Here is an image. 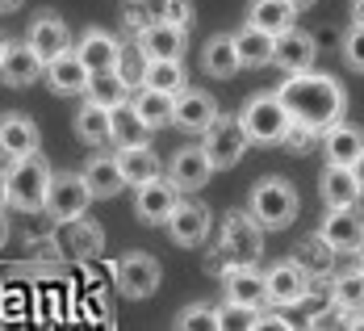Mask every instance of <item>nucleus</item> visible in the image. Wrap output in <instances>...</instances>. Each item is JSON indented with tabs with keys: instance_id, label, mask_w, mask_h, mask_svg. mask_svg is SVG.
Listing matches in <instances>:
<instances>
[{
	"instance_id": "nucleus-32",
	"label": "nucleus",
	"mask_w": 364,
	"mask_h": 331,
	"mask_svg": "<svg viewBox=\"0 0 364 331\" xmlns=\"http://www.w3.org/2000/svg\"><path fill=\"white\" fill-rule=\"evenodd\" d=\"M172 101H176V93H164V88H146L130 101L134 105V113L143 117L151 130H159V126H172Z\"/></svg>"
},
{
	"instance_id": "nucleus-4",
	"label": "nucleus",
	"mask_w": 364,
	"mask_h": 331,
	"mask_svg": "<svg viewBox=\"0 0 364 331\" xmlns=\"http://www.w3.org/2000/svg\"><path fill=\"white\" fill-rule=\"evenodd\" d=\"M218 252H226L230 264H255L264 252V226L252 219V210H230L222 222Z\"/></svg>"
},
{
	"instance_id": "nucleus-38",
	"label": "nucleus",
	"mask_w": 364,
	"mask_h": 331,
	"mask_svg": "<svg viewBox=\"0 0 364 331\" xmlns=\"http://www.w3.org/2000/svg\"><path fill=\"white\" fill-rule=\"evenodd\" d=\"M176 327H181V331H193V327H210V331H218V315H214V306L197 302V306H184L181 315H176Z\"/></svg>"
},
{
	"instance_id": "nucleus-20",
	"label": "nucleus",
	"mask_w": 364,
	"mask_h": 331,
	"mask_svg": "<svg viewBox=\"0 0 364 331\" xmlns=\"http://www.w3.org/2000/svg\"><path fill=\"white\" fill-rule=\"evenodd\" d=\"M75 55L84 59L88 72H109V68H122V42L109 34V30H84L80 42H75Z\"/></svg>"
},
{
	"instance_id": "nucleus-14",
	"label": "nucleus",
	"mask_w": 364,
	"mask_h": 331,
	"mask_svg": "<svg viewBox=\"0 0 364 331\" xmlns=\"http://www.w3.org/2000/svg\"><path fill=\"white\" fill-rule=\"evenodd\" d=\"M42 75H46L50 93H59V97H80V93L88 88V75L92 72L84 68V59L75 55V46H68V51H59L55 59H46Z\"/></svg>"
},
{
	"instance_id": "nucleus-51",
	"label": "nucleus",
	"mask_w": 364,
	"mask_h": 331,
	"mask_svg": "<svg viewBox=\"0 0 364 331\" xmlns=\"http://www.w3.org/2000/svg\"><path fill=\"white\" fill-rule=\"evenodd\" d=\"M134 4H139V0H134Z\"/></svg>"
},
{
	"instance_id": "nucleus-47",
	"label": "nucleus",
	"mask_w": 364,
	"mask_h": 331,
	"mask_svg": "<svg viewBox=\"0 0 364 331\" xmlns=\"http://www.w3.org/2000/svg\"><path fill=\"white\" fill-rule=\"evenodd\" d=\"M13 9H21V0H0V13H13Z\"/></svg>"
},
{
	"instance_id": "nucleus-37",
	"label": "nucleus",
	"mask_w": 364,
	"mask_h": 331,
	"mask_svg": "<svg viewBox=\"0 0 364 331\" xmlns=\"http://www.w3.org/2000/svg\"><path fill=\"white\" fill-rule=\"evenodd\" d=\"M214 315H218V331L226 327H239V331H255V319H259V306H243V302H222L214 306Z\"/></svg>"
},
{
	"instance_id": "nucleus-1",
	"label": "nucleus",
	"mask_w": 364,
	"mask_h": 331,
	"mask_svg": "<svg viewBox=\"0 0 364 331\" xmlns=\"http://www.w3.org/2000/svg\"><path fill=\"white\" fill-rule=\"evenodd\" d=\"M277 97H281V105L289 110L293 122H306L314 135H323L327 126L343 122V113H348V93H343V84L327 72H314V68L285 75V84L277 88Z\"/></svg>"
},
{
	"instance_id": "nucleus-17",
	"label": "nucleus",
	"mask_w": 364,
	"mask_h": 331,
	"mask_svg": "<svg viewBox=\"0 0 364 331\" xmlns=\"http://www.w3.org/2000/svg\"><path fill=\"white\" fill-rule=\"evenodd\" d=\"M184 38H188V30L155 17V21L139 26V51H143V59H181Z\"/></svg>"
},
{
	"instance_id": "nucleus-42",
	"label": "nucleus",
	"mask_w": 364,
	"mask_h": 331,
	"mask_svg": "<svg viewBox=\"0 0 364 331\" xmlns=\"http://www.w3.org/2000/svg\"><path fill=\"white\" fill-rule=\"evenodd\" d=\"M255 327H272V331H289L293 323L289 319H285V315H277V310H268V315H264V310H259V319H255Z\"/></svg>"
},
{
	"instance_id": "nucleus-6",
	"label": "nucleus",
	"mask_w": 364,
	"mask_h": 331,
	"mask_svg": "<svg viewBox=\"0 0 364 331\" xmlns=\"http://www.w3.org/2000/svg\"><path fill=\"white\" fill-rule=\"evenodd\" d=\"M201 151L210 155L214 172H226V168H235V164L243 159V151H247V130L239 126V117L218 113V117L201 130Z\"/></svg>"
},
{
	"instance_id": "nucleus-25",
	"label": "nucleus",
	"mask_w": 364,
	"mask_h": 331,
	"mask_svg": "<svg viewBox=\"0 0 364 331\" xmlns=\"http://www.w3.org/2000/svg\"><path fill=\"white\" fill-rule=\"evenodd\" d=\"M146 139H151V126L134 113V105L130 101L126 105H113L109 110V143H117V147H139Z\"/></svg>"
},
{
	"instance_id": "nucleus-21",
	"label": "nucleus",
	"mask_w": 364,
	"mask_h": 331,
	"mask_svg": "<svg viewBox=\"0 0 364 331\" xmlns=\"http://www.w3.org/2000/svg\"><path fill=\"white\" fill-rule=\"evenodd\" d=\"M222 290L226 302H243V306H264V273L255 264H226L222 273Z\"/></svg>"
},
{
	"instance_id": "nucleus-7",
	"label": "nucleus",
	"mask_w": 364,
	"mask_h": 331,
	"mask_svg": "<svg viewBox=\"0 0 364 331\" xmlns=\"http://www.w3.org/2000/svg\"><path fill=\"white\" fill-rule=\"evenodd\" d=\"M113 281H117V290L126 298H134V302H143L159 290V281H164V268H159V260L146 256V252H130V256L117 260V268H113Z\"/></svg>"
},
{
	"instance_id": "nucleus-34",
	"label": "nucleus",
	"mask_w": 364,
	"mask_h": 331,
	"mask_svg": "<svg viewBox=\"0 0 364 331\" xmlns=\"http://www.w3.org/2000/svg\"><path fill=\"white\" fill-rule=\"evenodd\" d=\"M139 84H146V88H164V93H181L184 88V63L181 59H143Z\"/></svg>"
},
{
	"instance_id": "nucleus-39",
	"label": "nucleus",
	"mask_w": 364,
	"mask_h": 331,
	"mask_svg": "<svg viewBox=\"0 0 364 331\" xmlns=\"http://www.w3.org/2000/svg\"><path fill=\"white\" fill-rule=\"evenodd\" d=\"M343 59H348V68L364 72V26L360 21H352V30L343 34Z\"/></svg>"
},
{
	"instance_id": "nucleus-33",
	"label": "nucleus",
	"mask_w": 364,
	"mask_h": 331,
	"mask_svg": "<svg viewBox=\"0 0 364 331\" xmlns=\"http://www.w3.org/2000/svg\"><path fill=\"white\" fill-rule=\"evenodd\" d=\"M75 135L92 147H105L109 143V110L97 105V101H84L80 113H75Z\"/></svg>"
},
{
	"instance_id": "nucleus-15",
	"label": "nucleus",
	"mask_w": 364,
	"mask_h": 331,
	"mask_svg": "<svg viewBox=\"0 0 364 331\" xmlns=\"http://www.w3.org/2000/svg\"><path fill=\"white\" fill-rule=\"evenodd\" d=\"M218 117V101L201 88H181L176 101H172V126H181L188 135H201L210 122Z\"/></svg>"
},
{
	"instance_id": "nucleus-26",
	"label": "nucleus",
	"mask_w": 364,
	"mask_h": 331,
	"mask_svg": "<svg viewBox=\"0 0 364 331\" xmlns=\"http://www.w3.org/2000/svg\"><path fill=\"white\" fill-rule=\"evenodd\" d=\"M84 97H88V101H97V105H105V110H113V105H126V101H130V84H126L122 68L92 72V75H88V88H84Z\"/></svg>"
},
{
	"instance_id": "nucleus-18",
	"label": "nucleus",
	"mask_w": 364,
	"mask_h": 331,
	"mask_svg": "<svg viewBox=\"0 0 364 331\" xmlns=\"http://www.w3.org/2000/svg\"><path fill=\"white\" fill-rule=\"evenodd\" d=\"M26 42L38 51V59L46 63V59H55L59 51H68L72 46V30H68V21L59 17V13H38L34 21H30V30H26Z\"/></svg>"
},
{
	"instance_id": "nucleus-44",
	"label": "nucleus",
	"mask_w": 364,
	"mask_h": 331,
	"mask_svg": "<svg viewBox=\"0 0 364 331\" xmlns=\"http://www.w3.org/2000/svg\"><path fill=\"white\" fill-rule=\"evenodd\" d=\"M0 210H9V177L0 172Z\"/></svg>"
},
{
	"instance_id": "nucleus-27",
	"label": "nucleus",
	"mask_w": 364,
	"mask_h": 331,
	"mask_svg": "<svg viewBox=\"0 0 364 331\" xmlns=\"http://www.w3.org/2000/svg\"><path fill=\"white\" fill-rule=\"evenodd\" d=\"M318 189H323V201L327 206H356L360 201V184L352 177V168H343V164H327Z\"/></svg>"
},
{
	"instance_id": "nucleus-5",
	"label": "nucleus",
	"mask_w": 364,
	"mask_h": 331,
	"mask_svg": "<svg viewBox=\"0 0 364 331\" xmlns=\"http://www.w3.org/2000/svg\"><path fill=\"white\" fill-rule=\"evenodd\" d=\"M239 126L247 130V143H281V135L289 126V110L281 105L277 93H264L239 110Z\"/></svg>"
},
{
	"instance_id": "nucleus-3",
	"label": "nucleus",
	"mask_w": 364,
	"mask_h": 331,
	"mask_svg": "<svg viewBox=\"0 0 364 331\" xmlns=\"http://www.w3.org/2000/svg\"><path fill=\"white\" fill-rule=\"evenodd\" d=\"M297 189H293L285 177H264V181H255L252 189V219L264 226V231H285L293 219H297Z\"/></svg>"
},
{
	"instance_id": "nucleus-12",
	"label": "nucleus",
	"mask_w": 364,
	"mask_h": 331,
	"mask_svg": "<svg viewBox=\"0 0 364 331\" xmlns=\"http://www.w3.org/2000/svg\"><path fill=\"white\" fill-rule=\"evenodd\" d=\"M335 252H356L364 243V214L360 206H327V219H323V231Z\"/></svg>"
},
{
	"instance_id": "nucleus-24",
	"label": "nucleus",
	"mask_w": 364,
	"mask_h": 331,
	"mask_svg": "<svg viewBox=\"0 0 364 331\" xmlns=\"http://www.w3.org/2000/svg\"><path fill=\"white\" fill-rule=\"evenodd\" d=\"M84 184H88V193H92V201H105V197H117L122 193V168H117V155H92L88 164H84Z\"/></svg>"
},
{
	"instance_id": "nucleus-16",
	"label": "nucleus",
	"mask_w": 364,
	"mask_h": 331,
	"mask_svg": "<svg viewBox=\"0 0 364 331\" xmlns=\"http://www.w3.org/2000/svg\"><path fill=\"white\" fill-rule=\"evenodd\" d=\"M42 59H38V51L30 42H9L4 46V59H0V80L9 84V88H30L42 80Z\"/></svg>"
},
{
	"instance_id": "nucleus-40",
	"label": "nucleus",
	"mask_w": 364,
	"mask_h": 331,
	"mask_svg": "<svg viewBox=\"0 0 364 331\" xmlns=\"http://www.w3.org/2000/svg\"><path fill=\"white\" fill-rule=\"evenodd\" d=\"M281 143H285L289 151H297V155H301V151H306L310 143H314V130H310L306 122H293V117H289V126H285V135H281Z\"/></svg>"
},
{
	"instance_id": "nucleus-8",
	"label": "nucleus",
	"mask_w": 364,
	"mask_h": 331,
	"mask_svg": "<svg viewBox=\"0 0 364 331\" xmlns=\"http://www.w3.org/2000/svg\"><path fill=\"white\" fill-rule=\"evenodd\" d=\"M88 201H92V193H88V184L80 172H50V189H46V214L59 222H75L84 210H88Z\"/></svg>"
},
{
	"instance_id": "nucleus-13",
	"label": "nucleus",
	"mask_w": 364,
	"mask_h": 331,
	"mask_svg": "<svg viewBox=\"0 0 364 331\" xmlns=\"http://www.w3.org/2000/svg\"><path fill=\"white\" fill-rule=\"evenodd\" d=\"M164 226H168L172 243L197 248V243H205V235H210V206H201V201H176Z\"/></svg>"
},
{
	"instance_id": "nucleus-23",
	"label": "nucleus",
	"mask_w": 364,
	"mask_h": 331,
	"mask_svg": "<svg viewBox=\"0 0 364 331\" xmlns=\"http://www.w3.org/2000/svg\"><path fill=\"white\" fill-rule=\"evenodd\" d=\"M323 151H327V164L352 168L356 155L364 151V130L360 126H348V122H335V126L323 130Z\"/></svg>"
},
{
	"instance_id": "nucleus-43",
	"label": "nucleus",
	"mask_w": 364,
	"mask_h": 331,
	"mask_svg": "<svg viewBox=\"0 0 364 331\" xmlns=\"http://www.w3.org/2000/svg\"><path fill=\"white\" fill-rule=\"evenodd\" d=\"M352 177H356V184H360V197H364V151L356 155V164H352Z\"/></svg>"
},
{
	"instance_id": "nucleus-30",
	"label": "nucleus",
	"mask_w": 364,
	"mask_h": 331,
	"mask_svg": "<svg viewBox=\"0 0 364 331\" xmlns=\"http://www.w3.org/2000/svg\"><path fill=\"white\" fill-rule=\"evenodd\" d=\"M235 38V51H239V63L243 68H268L272 63V38L268 30H255V26H243Z\"/></svg>"
},
{
	"instance_id": "nucleus-45",
	"label": "nucleus",
	"mask_w": 364,
	"mask_h": 331,
	"mask_svg": "<svg viewBox=\"0 0 364 331\" xmlns=\"http://www.w3.org/2000/svg\"><path fill=\"white\" fill-rule=\"evenodd\" d=\"M352 21H360L364 26V0H352Z\"/></svg>"
},
{
	"instance_id": "nucleus-41",
	"label": "nucleus",
	"mask_w": 364,
	"mask_h": 331,
	"mask_svg": "<svg viewBox=\"0 0 364 331\" xmlns=\"http://www.w3.org/2000/svg\"><path fill=\"white\" fill-rule=\"evenodd\" d=\"M159 17L172 21V26H181V30H188L193 26V4L188 0H164L159 4Z\"/></svg>"
},
{
	"instance_id": "nucleus-10",
	"label": "nucleus",
	"mask_w": 364,
	"mask_h": 331,
	"mask_svg": "<svg viewBox=\"0 0 364 331\" xmlns=\"http://www.w3.org/2000/svg\"><path fill=\"white\" fill-rule=\"evenodd\" d=\"M139 193H134V214L143 222H151V226H164L168 222V214H172V206L181 201V189L172 184V177H151V181L134 184Z\"/></svg>"
},
{
	"instance_id": "nucleus-48",
	"label": "nucleus",
	"mask_w": 364,
	"mask_h": 331,
	"mask_svg": "<svg viewBox=\"0 0 364 331\" xmlns=\"http://www.w3.org/2000/svg\"><path fill=\"white\" fill-rule=\"evenodd\" d=\"M293 9H297V13H301V9H310V4H318V0H289Z\"/></svg>"
},
{
	"instance_id": "nucleus-9",
	"label": "nucleus",
	"mask_w": 364,
	"mask_h": 331,
	"mask_svg": "<svg viewBox=\"0 0 364 331\" xmlns=\"http://www.w3.org/2000/svg\"><path fill=\"white\" fill-rule=\"evenodd\" d=\"M310 273L297 264V260H281V264H272L268 273H264V298L272 302V306H301L306 294H310Z\"/></svg>"
},
{
	"instance_id": "nucleus-11",
	"label": "nucleus",
	"mask_w": 364,
	"mask_h": 331,
	"mask_svg": "<svg viewBox=\"0 0 364 331\" xmlns=\"http://www.w3.org/2000/svg\"><path fill=\"white\" fill-rule=\"evenodd\" d=\"M314 55H318L314 34H306V30H297V26H289V30H281V34L272 38V63L285 75L314 68Z\"/></svg>"
},
{
	"instance_id": "nucleus-28",
	"label": "nucleus",
	"mask_w": 364,
	"mask_h": 331,
	"mask_svg": "<svg viewBox=\"0 0 364 331\" xmlns=\"http://www.w3.org/2000/svg\"><path fill=\"white\" fill-rule=\"evenodd\" d=\"M201 68L214 75V80H230V75L243 68V63H239V51H235V38L230 34H214L210 38L205 51H201Z\"/></svg>"
},
{
	"instance_id": "nucleus-29",
	"label": "nucleus",
	"mask_w": 364,
	"mask_h": 331,
	"mask_svg": "<svg viewBox=\"0 0 364 331\" xmlns=\"http://www.w3.org/2000/svg\"><path fill=\"white\" fill-rule=\"evenodd\" d=\"M117 168H122V181L126 184H143L151 177H159V155L151 151V143L117 147Z\"/></svg>"
},
{
	"instance_id": "nucleus-46",
	"label": "nucleus",
	"mask_w": 364,
	"mask_h": 331,
	"mask_svg": "<svg viewBox=\"0 0 364 331\" xmlns=\"http://www.w3.org/2000/svg\"><path fill=\"white\" fill-rule=\"evenodd\" d=\"M9 243V219H4V210H0V248Z\"/></svg>"
},
{
	"instance_id": "nucleus-35",
	"label": "nucleus",
	"mask_w": 364,
	"mask_h": 331,
	"mask_svg": "<svg viewBox=\"0 0 364 331\" xmlns=\"http://www.w3.org/2000/svg\"><path fill=\"white\" fill-rule=\"evenodd\" d=\"M331 302H335L343 315L364 310V273H360V268H352V273H339V277L331 281Z\"/></svg>"
},
{
	"instance_id": "nucleus-22",
	"label": "nucleus",
	"mask_w": 364,
	"mask_h": 331,
	"mask_svg": "<svg viewBox=\"0 0 364 331\" xmlns=\"http://www.w3.org/2000/svg\"><path fill=\"white\" fill-rule=\"evenodd\" d=\"M38 143H42V130H38L34 117H26V113H4L0 117V151L9 159L38 151Z\"/></svg>"
},
{
	"instance_id": "nucleus-2",
	"label": "nucleus",
	"mask_w": 364,
	"mask_h": 331,
	"mask_svg": "<svg viewBox=\"0 0 364 331\" xmlns=\"http://www.w3.org/2000/svg\"><path fill=\"white\" fill-rule=\"evenodd\" d=\"M9 177V206L21 210V214H38L46 210V189H50V168L46 159L30 151V155H17L13 168L4 172Z\"/></svg>"
},
{
	"instance_id": "nucleus-36",
	"label": "nucleus",
	"mask_w": 364,
	"mask_h": 331,
	"mask_svg": "<svg viewBox=\"0 0 364 331\" xmlns=\"http://www.w3.org/2000/svg\"><path fill=\"white\" fill-rule=\"evenodd\" d=\"M335 248H331L323 235H314V239H306L301 248H297V264L310 273V277H323V273H331V264H335Z\"/></svg>"
},
{
	"instance_id": "nucleus-31",
	"label": "nucleus",
	"mask_w": 364,
	"mask_h": 331,
	"mask_svg": "<svg viewBox=\"0 0 364 331\" xmlns=\"http://www.w3.org/2000/svg\"><path fill=\"white\" fill-rule=\"evenodd\" d=\"M293 17H297V9H293L289 0H252V9H247V26L268 30V34L289 30Z\"/></svg>"
},
{
	"instance_id": "nucleus-50",
	"label": "nucleus",
	"mask_w": 364,
	"mask_h": 331,
	"mask_svg": "<svg viewBox=\"0 0 364 331\" xmlns=\"http://www.w3.org/2000/svg\"><path fill=\"white\" fill-rule=\"evenodd\" d=\"M4 46H9V38L0 34V59H4Z\"/></svg>"
},
{
	"instance_id": "nucleus-49",
	"label": "nucleus",
	"mask_w": 364,
	"mask_h": 331,
	"mask_svg": "<svg viewBox=\"0 0 364 331\" xmlns=\"http://www.w3.org/2000/svg\"><path fill=\"white\" fill-rule=\"evenodd\" d=\"M352 256H356V268H360V273H364V243H360V248H356V252H352Z\"/></svg>"
},
{
	"instance_id": "nucleus-19",
	"label": "nucleus",
	"mask_w": 364,
	"mask_h": 331,
	"mask_svg": "<svg viewBox=\"0 0 364 331\" xmlns=\"http://www.w3.org/2000/svg\"><path fill=\"white\" fill-rule=\"evenodd\" d=\"M168 177H172V184H176L181 193H197V189L210 184L214 164H210V155L201 147H181L172 155V164H168Z\"/></svg>"
}]
</instances>
